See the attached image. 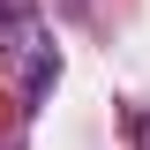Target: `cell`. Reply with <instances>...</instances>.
<instances>
[{"label":"cell","instance_id":"obj_1","mask_svg":"<svg viewBox=\"0 0 150 150\" xmlns=\"http://www.w3.org/2000/svg\"><path fill=\"white\" fill-rule=\"evenodd\" d=\"M45 83H53V53L38 45V53H30V68H23V98H45Z\"/></svg>","mask_w":150,"mask_h":150}]
</instances>
